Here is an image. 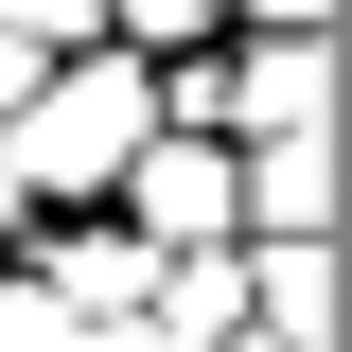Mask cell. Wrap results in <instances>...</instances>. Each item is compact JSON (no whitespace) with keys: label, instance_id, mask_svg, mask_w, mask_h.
<instances>
[{"label":"cell","instance_id":"obj_5","mask_svg":"<svg viewBox=\"0 0 352 352\" xmlns=\"http://www.w3.org/2000/svg\"><path fill=\"white\" fill-rule=\"evenodd\" d=\"M229 194H247L264 229H317V194H335V124H300V141H247V159H229Z\"/></svg>","mask_w":352,"mask_h":352},{"label":"cell","instance_id":"obj_7","mask_svg":"<svg viewBox=\"0 0 352 352\" xmlns=\"http://www.w3.org/2000/svg\"><path fill=\"white\" fill-rule=\"evenodd\" d=\"M88 18H106V0H0V36H18V53H71Z\"/></svg>","mask_w":352,"mask_h":352},{"label":"cell","instance_id":"obj_1","mask_svg":"<svg viewBox=\"0 0 352 352\" xmlns=\"http://www.w3.org/2000/svg\"><path fill=\"white\" fill-rule=\"evenodd\" d=\"M159 141V71L141 53H88V71H36L0 106V176L36 194V212H88V194H124V159Z\"/></svg>","mask_w":352,"mask_h":352},{"label":"cell","instance_id":"obj_3","mask_svg":"<svg viewBox=\"0 0 352 352\" xmlns=\"http://www.w3.org/2000/svg\"><path fill=\"white\" fill-rule=\"evenodd\" d=\"M124 229H141V247H247V194H229V141H141V159H124Z\"/></svg>","mask_w":352,"mask_h":352},{"label":"cell","instance_id":"obj_6","mask_svg":"<svg viewBox=\"0 0 352 352\" xmlns=\"http://www.w3.org/2000/svg\"><path fill=\"white\" fill-rule=\"evenodd\" d=\"M106 18H124V36H159V53H212V36H229V0H106Z\"/></svg>","mask_w":352,"mask_h":352},{"label":"cell","instance_id":"obj_8","mask_svg":"<svg viewBox=\"0 0 352 352\" xmlns=\"http://www.w3.org/2000/svg\"><path fill=\"white\" fill-rule=\"evenodd\" d=\"M335 0H229V36H317Z\"/></svg>","mask_w":352,"mask_h":352},{"label":"cell","instance_id":"obj_4","mask_svg":"<svg viewBox=\"0 0 352 352\" xmlns=\"http://www.w3.org/2000/svg\"><path fill=\"white\" fill-rule=\"evenodd\" d=\"M247 300H264V352H317V335H335V264H317V229H264Z\"/></svg>","mask_w":352,"mask_h":352},{"label":"cell","instance_id":"obj_2","mask_svg":"<svg viewBox=\"0 0 352 352\" xmlns=\"http://www.w3.org/2000/svg\"><path fill=\"white\" fill-rule=\"evenodd\" d=\"M159 124L176 141H300V124H335V71H317V36H212L194 71L159 88Z\"/></svg>","mask_w":352,"mask_h":352}]
</instances>
